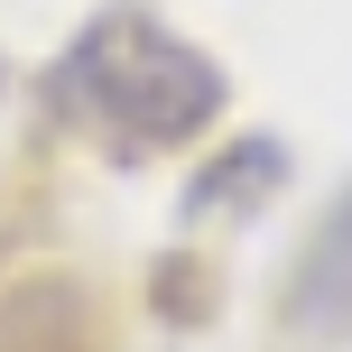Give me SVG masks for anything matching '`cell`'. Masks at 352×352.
<instances>
[{"mask_svg": "<svg viewBox=\"0 0 352 352\" xmlns=\"http://www.w3.org/2000/svg\"><path fill=\"white\" fill-rule=\"evenodd\" d=\"M278 176H287V148H278V140H241L223 167H204V176H195V195H186V204H195V213H250V195H269Z\"/></svg>", "mask_w": 352, "mask_h": 352, "instance_id": "7a4b0ae2", "label": "cell"}, {"mask_svg": "<svg viewBox=\"0 0 352 352\" xmlns=\"http://www.w3.org/2000/svg\"><path fill=\"white\" fill-rule=\"evenodd\" d=\"M47 111L84 130L102 158H167L223 121V65L158 10L121 0L65 37V56L47 65Z\"/></svg>", "mask_w": 352, "mask_h": 352, "instance_id": "6da1fadb", "label": "cell"}]
</instances>
